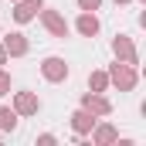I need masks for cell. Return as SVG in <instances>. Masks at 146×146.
Here are the masks:
<instances>
[{
  "label": "cell",
  "instance_id": "cell-4",
  "mask_svg": "<svg viewBox=\"0 0 146 146\" xmlns=\"http://www.w3.org/2000/svg\"><path fill=\"white\" fill-rule=\"evenodd\" d=\"M7 48L21 54V51H24V41H21V34H10V37H7Z\"/></svg>",
  "mask_w": 146,
  "mask_h": 146
},
{
  "label": "cell",
  "instance_id": "cell-1",
  "mask_svg": "<svg viewBox=\"0 0 146 146\" xmlns=\"http://www.w3.org/2000/svg\"><path fill=\"white\" fill-rule=\"evenodd\" d=\"M44 75H48V78H61V75H65V65H61L58 58H48V61H44Z\"/></svg>",
  "mask_w": 146,
  "mask_h": 146
},
{
  "label": "cell",
  "instance_id": "cell-7",
  "mask_svg": "<svg viewBox=\"0 0 146 146\" xmlns=\"http://www.w3.org/2000/svg\"><path fill=\"white\" fill-rule=\"evenodd\" d=\"M48 24H51V27H54V31H58V34H61V31H65V24H61V21H58V17H51V14H48Z\"/></svg>",
  "mask_w": 146,
  "mask_h": 146
},
{
  "label": "cell",
  "instance_id": "cell-2",
  "mask_svg": "<svg viewBox=\"0 0 146 146\" xmlns=\"http://www.w3.org/2000/svg\"><path fill=\"white\" fill-rule=\"evenodd\" d=\"M37 7H41V0H27V3H21V10H17V21H27V17L34 14Z\"/></svg>",
  "mask_w": 146,
  "mask_h": 146
},
{
  "label": "cell",
  "instance_id": "cell-3",
  "mask_svg": "<svg viewBox=\"0 0 146 146\" xmlns=\"http://www.w3.org/2000/svg\"><path fill=\"white\" fill-rule=\"evenodd\" d=\"M14 122H17V119H14V112H10V109L0 112V126H3V129H14Z\"/></svg>",
  "mask_w": 146,
  "mask_h": 146
},
{
  "label": "cell",
  "instance_id": "cell-5",
  "mask_svg": "<svg viewBox=\"0 0 146 146\" xmlns=\"http://www.w3.org/2000/svg\"><path fill=\"white\" fill-rule=\"evenodd\" d=\"M17 106H21V112H34V109H37V102L31 99V95H21V102H17Z\"/></svg>",
  "mask_w": 146,
  "mask_h": 146
},
{
  "label": "cell",
  "instance_id": "cell-8",
  "mask_svg": "<svg viewBox=\"0 0 146 146\" xmlns=\"http://www.w3.org/2000/svg\"><path fill=\"white\" fill-rule=\"evenodd\" d=\"M82 7H85V10H88V7L95 10V7H99V0H82Z\"/></svg>",
  "mask_w": 146,
  "mask_h": 146
},
{
  "label": "cell",
  "instance_id": "cell-10",
  "mask_svg": "<svg viewBox=\"0 0 146 146\" xmlns=\"http://www.w3.org/2000/svg\"><path fill=\"white\" fill-rule=\"evenodd\" d=\"M0 61H3V51H0Z\"/></svg>",
  "mask_w": 146,
  "mask_h": 146
},
{
  "label": "cell",
  "instance_id": "cell-6",
  "mask_svg": "<svg viewBox=\"0 0 146 146\" xmlns=\"http://www.w3.org/2000/svg\"><path fill=\"white\" fill-rule=\"evenodd\" d=\"M95 27H99V24H95L92 17H82V31H85V34H95Z\"/></svg>",
  "mask_w": 146,
  "mask_h": 146
},
{
  "label": "cell",
  "instance_id": "cell-9",
  "mask_svg": "<svg viewBox=\"0 0 146 146\" xmlns=\"http://www.w3.org/2000/svg\"><path fill=\"white\" fill-rule=\"evenodd\" d=\"M3 88H7V75H0V95H3Z\"/></svg>",
  "mask_w": 146,
  "mask_h": 146
}]
</instances>
